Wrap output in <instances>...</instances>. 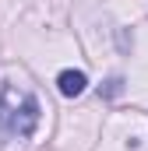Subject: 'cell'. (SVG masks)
<instances>
[{"mask_svg": "<svg viewBox=\"0 0 148 151\" xmlns=\"http://www.w3.org/2000/svg\"><path fill=\"white\" fill-rule=\"evenodd\" d=\"M0 127H7L18 137H32L39 127V102L36 95L18 91V88H4L0 91Z\"/></svg>", "mask_w": 148, "mask_h": 151, "instance_id": "cell-1", "label": "cell"}, {"mask_svg": "<svg viewBox=\"0 0 148 151\" xmlns=\"http://www.w3.org/2000/svg\"><path fill=\"white\" fill-rule=\"evenodd\" d=\"M57 88H60V95L74 99V95H81V91L88 88V77L81 74V70H60V77H57Z\"/></svg>", "mask_w": 148, "mask_h": 151, "instance_id": "cell-2", "label": "cell"}, {"mask_svg": "<svg viewBox=\"0 0 148 151\" xmlns=\"http://www.w3.org/2000/svg\"><path fill=\"white\" fill-rule=\"evenodd\" d=\"M120 84H123V81H120V77H113L110 88H106V95H116V91H120Z\"/></svg>", "mask_w": 148, "mask_h": 151, "instance_id": "cell-3", "label": "cell"}]
</instances>
